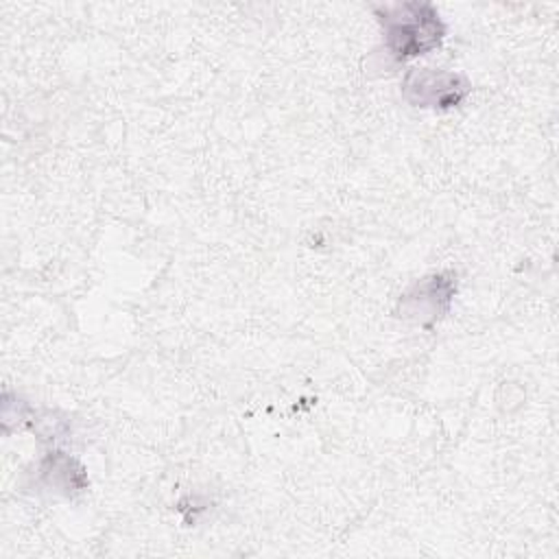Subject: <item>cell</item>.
<instances>
[{
	"mask_svg": "<svg viewBox=\"0 0 559 559\" xmlns=\"http://www.w3.org/2000/svg\"><path fill=\"white\" fill-rule=\"evenodd\" d=\"M467 90V81L450 72L415 70L404 81L406 98L419 107H454L463 100Z\"/></svg>",
	"mask_w": 559,
	"mask_h": 559,
	"instance_id": "7a4b0ae2",
	"label": "cell"
},
{
	"mask_svg": "<svg viewBox=\"0 0 559 559\" xmlns=\"http://www.w3.org/2000/svg\"><path fill=\"white\" fill-rule=\"evenodd\" d=\"M386 46L397 59H408L435 48L443 35V26L428 7H395L384 17Z\"/></svg>",
	"mask_w": 559,
	"mask_h": 559,
	"instance_id": "6da1fadb",
	"label": "cell"
}]
</instances>
